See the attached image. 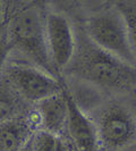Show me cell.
I'll return each instance as SVG.
<instances>
[{
    "mask_svg": "<svg viewBox=\"0 0 136 151\" xmlns=\"http://www.w3.org/2000/svg\"><path fill=\"white\" fill-rule=\"evenodd\" d=\"M75 52L66 69L74 78L95 88L112 91L136 89V67L106 52L86 37L82 27L75 31Z\"/></svg>",
    "mask_w": 136,
    "mask_h": 151,
    "instance_id": "obj_1",
    "label": "cell"
},
{
    "mask_svg": "<svg viewBox=\"0 0 136 151\" xmlns=\"http://www.w3.org/2000/svg\"><path fill=\"white\" fill-rule=\"evenodd\" d=\"M44 4L35 1L5 2V37L11 50H17L30 64L61 78L53 69L45 39Z\"/></svg>",
    "mask_w": 136,
    "mask_h": 151,
    "instance_id": "obj_2",
    "label": "cell"
},
{
    "mask_svg": "<svg viewBox=\"0 0 136 151\" xmlns=\"http://www.w3.org/2000/svg\"><path fill=\"white\" fill-rule=\"evenodd\" d=\"M86 37L106 52L136 67V57L125 19L117 6L106 4L93 12L81 26Z\"/></svg>",
    "mask_w": 136,
    "mask_h": 151,
    "instance_id": "obj_3",
    "label": "cell"
},
{
    "mask_svg": "<svg viewBox=\"0 0 136 151\" xmlns=\"http://www.w3.org/2000/svg\"><path fill=\"white\" fill-rule=\"evenodd\" d=\"M92 121L101 151H124L136 143V111L127 104L108 102Z\"/></svg>",
    "mask_w": 136,
    "mask_h": 151,
    "instance_id": "obj_4",
    "label": "cell"
},
{
    "mask_svg": "<svg viewBox=\"0 0 136 151\" xmlns=\"http://www.w3.org/2000/svg\"><path fill=\"white\" fill-rule=\"evenodd\" d=\"M2 74L26 104L37 105L62 90V78L50 75L30 63L7 60Z\"/></svg>",
    "mask_w": 136,
    "mask_h": 151,
    "instance_id": "obj_5",
    "label": "cell"
},
{
    "mask_svg": "<svg viewBox=\"0 0 136 151\" xmlns=\"http://www.w3.org/2000/svg\"><path fill=\"white\" fill-rule=\"evenodd\" d=\"M45 39L53 69L59 76L66 69L75 52V31L67 16L60 12L47 10Z\"/></svg>",
    "mask_w": 136,
    "mask_h": 151,
    "instance_id": "obj_6",
    "label": "cell"
},
{
    "mask_svg": "<svg viewBox=\"0 0 136 151\" xmlns=\"http://www.w3.org/2000/svg\"><path fill=\"white\" fill-rule=\"evenodd\" d=\"M64 92L68 105V140L76 151H101L94 123L87 114L77 106L65 81Z\"/></svg>",
    "mask_w": 136,
    "mask_h": 151,
    "instance_id": "obj_7",
    "label": "cell"
},
{
    "mask_svg": "<svg viewBox=\"0 0 136 151\" xmlns=\"http://www.w3.org/2000/svg\"><path fill=\"white\" fill-rule=\"evenodd\" d=\"M35 106V114L38 116V129L50 132L60 136H67L68 105L66 96L62 90L49 98L38 102Z\"/></svg>",
    "mask_w": 136,
    "mask_h": 151,
    "instance_id": "obj_8",
    "label": "cell"
},
{
    "mask_svg": "<svg viewBox=\"0 0 136 151\" xmlns=\"http://www.w3.org/2000/svg\"><path fill=\"white\" fill-rule=\"evenodd\" d=\"M38 127L35 111L22 114L0 124V151H19Z\"/></svg>",
    "mask_w": 136,
    "mask_h": 151,
    "instance_id": "obj_9",
    "label": "cell"
},
{
    "mask_svg": "<svg viewBox=\"0 0 136 151\" xmlns=\"http://www.w3.org/2000/svg\"><path fill=\"white\" fill-rule=\"evenodd\" d=\"M26 102L23 100L13 86L9 84L5 75L0 74V124L16 116L25 114Z\"/></svg>",
    "mask_w": 136,
    "mask_h": 151,
    "instance_id": "obj_10",
    "label": "cell"
},
{
    "mask_svg": "<svg viewBox=\"0 0 136 151\" xmlns=\"http://www.w3.org/2000/svg\"><path fill=\"white\" fill-rule=\"evenodd\" d=\"M31 145L33 151H73L74 148L65 136L56 135L40 129H35L31 136Z\"/></svg>",
    "mask_w": 136,
    "mask_h": 151,
    "instance_id": "obj_11",
    "label": "cell"
},
{
    "mask_svg": "<svg viewBox=\"0 0 136 151\" xmlns=\"http://www.w3.org/2000/svg\"><path fill=\"white\" fill-rule=\"evenodd\" d=\"M115 5L119 9L125 19L132 47L136 57V2L135 1H117Z\"/></svg>",
    "mask_w": 136,
    "mask_h": 151,
    "instance_id": "obj_12",
    "label": "cell"
},
{
    "mask_svg": "<svg viewBox=\"0 0 136 151\" xmlns=\"http://www.w3.org/2000/svg\"><path fill=\"white\" fill-rule=\"evenodd\" d=\"M10 52H11V48L8 43V41L6 40V37L4 35V38L0 41V74L5 67V64L7 63L8 58L10 56Z\"/></svg>",
    "mask_w": 136,
    "mask_h": 151,
    "instance_id": "obj_13",
    "label": "cell"
},
{
    "mask_svg": "<svg viewBox=\"0 0 136 151\" xmlns=\"http://www.w3.org/2000/svg\"><path fill=\"white\" fill-rule=\"evenodd\" d=\"M5 22V2L0 1V26L4 25Z\"/></svg>",
    "mask_w": 136,
    "mask_h": 151,
    "instance_id": "obj_14",
    "label": "cell"
},
{
    "mask_svg": "<svg viewBox=\"0 0 136 151\" xmlns=\"http://www.w3.org/2000/svg\"><path fill=\"white\" fill-rule=\"evenodd\" d=\"M19 151H33L32 150V145H31V139L26 142V144H25Z\"/></svg>",
    "mask_w": 136,
    "mask_h": 151,
    "instance_id": "obj_15",
    "label": "cell"
},
{
    "mask_svg": "<svg viewBox=\"0 0 136 151\" xmlns=\"http://www.w3.org/2000/svg\"><path fill=\"white\" fill-rule=\"evenodd\" d=\"M4 35H5V33H4V29L0 26V41H1V39L4 38Z\"/></svg>",
    "mask_w": 136,
    "mask_h": 151,
    "instance_id": "obj_16",
    "label": "cell"
}]
</instances>
